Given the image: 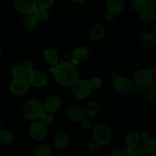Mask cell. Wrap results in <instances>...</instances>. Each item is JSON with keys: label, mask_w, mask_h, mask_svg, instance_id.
<instances>
[{"label": "cell", "mask_w": 156, "mask_h": 156, "mask_svg": "<svg viewBox=\"0 0 156 156\" xmlns=\"http://www.w3.org/2000/svg\"><path fill=\"white\" fill-rule=\"evenodd\" d=\"M50 71H53L56 82L66 87H72L79 79V72L76 67L68 61L58 62L54 67L50 69Z\"/></svg>", "instance_id": "1"}, {"label": "cell", "mask_w": 156, "mask_h": 156, "mask_svg": "<svg viewBox=\"0 0 156 156\" xmlns=\"http://www.w3.org/2000/svg\"><path fill=\"white\" fill-rule=\"evenodd\" d=\"M43 103L37 98L29 99L23 105L22 114L27 120H33L39 118L44 111Z\"/></svg>", "instance_id": "2"}, {"label": "cell", "mask_w": 156, "mask_h": 156, "mask_svg": "<svg viewBox=\"0 0 156 156\" xmlns=\"http://www.w3.org/2000/svg\"><path fill=\"white\" fill-rule=\"evenodd\" d=\"M92 136L94 141L99 146H105L112 139V131L110 126L105 123H97L93 127Z\"/></svg>", "instance_id": "3"}, {"label": "cell", "mask_w": 156, "mask_h": 156, "mask_svg": "<svg viewBox=\"0 0 156 156\" xmlns=\"http://www.w3.org/2000/svg\"><path fill=\"white\" fill-rule=\"evenodd\" d=\"M92 89L86 79H78L72 85V93L77 100H85L91 94Z\"/></svg>", "instance_id": "4"}, {"label": "cell", "mask_w": 156, "mask_h": 156, "mask_svg": "<svg viewBox=\"0 0 156 156\" xmlns=\"http://www.w3.org/2000/svg\"><path fill=\"white\" fill-rule=\"evenodd\" d=\"M30 83L27 77L24 76L14 78L10 83L9 89L13 94L16 96L24 95L30 89Z\"/></svg>", "instance_id": "5"}, {"label": "cell", "mask_w": 156, "mask_h": 156, "mask_svg": "<svg viewBox=\"0 0 156 156\" xmlns=\"http://www.w3.org/2000/svg\"><path fill=\"white\" fill-rule=\"evenodd\" d=\"M114 88L117 93L123 95L129 94L133 90V83L129 78L119 76L114 79Z\"/></svg>", "instance_id": "6"}, {"label": "cell", "mask_w": 156, "mask_h": 156, "mask_svg": "<svg viewBox=\"0 0 156 156\" xmlns=\"http://www.w3.org/2000/svg\"><path fill=\"white\" fill-rule=\"evenodd\" d=\"M30 85L34 88H41L48 83V76L45 72L40 69H34L27 76Z\"/></svg>", "instance_id": "7"}, {"label": "cell", "mask_w": 156, "mask_h": 156, "mask_svg": "<svg viewBox=\"0 0 156 156\" xmlns=\"http://www.w3.org/2000/svg\"><path fill=\"white\" fill-rule=\"evenodd\" d=\"M133 82L137 86L146 88L153 80V76L148 69H140L135 72L133 76Z\"/></svg>", "instance_id": "8"}, {"label": "cell", "mask_w": 156, "mask_h": 156, "mask_svg": "<svg viewBox=\"0 0 156 156\" xmlns=\"http://www.w3.org/2000/svg\"><path fill=\"white\" fill-rule=\"evenodd\" d=\"M28 133L30 136L36 141H43L48 136V129L47 126L41 122H34L29 126Z\"/></svg>", "instance_id": "9"}, {"label": "cell", "mask_w": 156, "mask_h": 156, "mask_svg": "<svg viewBox=\"0 0 156 156\" xmlns=\"http://www.w3.org/2000/svg\"><path fill=\"white\" fill-rule=\"evenodd\" d=\"M13 5L18 12L25 15H32L37 5L36 0H15Z\"/></svg>", "instance_id": "10"}, {"label": "cell", "mask_w": 156, "mask_h": 156, "mask_svg": "<svg viewBox=\"0 0 156 156\" xmlns=\"http://www.w3.org/2000/svg\"><path fill=\"white\" fill-rule=\"evenodd\" d=\"M66 114L69 118L75 122H80L86 117L83 107L79 105H76V104L72 105L69 107Z\"/></svg>", "instance_id": "11"}, {"label": "cell", "mask_w": 156, "mask_h": 156, "mask_svg": "<svg viewBox=\"0 0 156 156\" xmlns=\"http://www.w3.org/2000/svg\"><path fill=\"white\" fill-rule=\"evenodd\" d=\"M43 107H44V111L53 114L61 108L62 100L60 98L57 97V96H50L44 101Z\"/></svg>", "instance_id": "12"}, {"label": "cell", "mask_w": 156, "mask_h": 156, "mask_svg": "<svg viewBox=\"0 0 156 156\" xmlns=\"http://www.w3.org/2000/svg\"><path fill=\"white\" fill-rule=\"evenodd\" d=\"M105 34H106V28H105V25L101 23H98V24H94L91 27L89 31V36L93 41L97 42L105 37Z\"/></svg>", "instance_id": "13"}, {"label": "cell", "mask_w": 156, "mask_h": 156, "mask_svg": "<svg viewBox=\"0 0 156 156\" xmlns=\"http://www.w3.org/2000/svg\"><path fill=\"white\" fill-rule=\"evenodd\" d=\"M43 59L47 64L55 66L59 62V54L55 49L47 47L43 51Z\"/></svg>", "instance_id": "14"}, {"label": "cell", "mask_w": 156, "mask_h": 156, "mask_svg": "<svg viewBox=\"0 0 156 156\" xmlns=\"http://www.w3.org/2000/svg\"><path fill=\"white\" fill-rule=\"evenodd\" d=\"M140 20L146 24H150L155 21L156 18V11L155 7L146 6L140 15Z\"/></svg>", "instance_id": "15"}, {"label": "cell", "mask_w": 156, "mask_h": 156, "mask_svg": "<svg viewBox=\"0 0 156 156\" xmlns=\"http://www.w3.org/2000/svg\"><path fill=\"white\" fill-rule=\"evenodd\" d=\"M141 140L142 139L140 133L137 131H131V132L128 133L125 137L126 145L131 148H136L140 146Z\"/></svg>", "instance_id": "16"}, {"label": "cell", "mask_w": 156, "mask_h": 156, "mask_svg": "<svg viewBox=\"0 0 156 156\" xmlns=\"http://www.w3.org/2000/svg\"><path fill=\"white\" fill-rule=\"evenodd\" d=\"M105 6L108 12L115 15L123 10L124 8V1L123 0H106Z\"/></svg>", "instance_id": "17"}, {"label": "cell", "mask_w": 156, "mask_h": 156, "mask_svg": "<svg viewBox=\"0 0 156 156\" xmlns=\"http://www.w3.org/2000/svg\"><path fill=\"white\" fill-rule=\"evenodd\" d=\"M54 144L56 149L59 150H63L69 144V137L66 133H59L56 136L54 140Z\"/></svg>", "instance_id": "18"}, {"label": "cell", "mask_w": 156, "mask_h": 156, "mask_svg": "<svg viewBox=\"0 0 156 156\" xmlns=\"http://www.w3.org/2000/svg\"><path fill=\"white\" fill-rule=\"evenodd\" d=\"M140 41L142 45L147 47H152L156 44V34L155 32L147 31L140 36Z\"/></svg>", "instance_id": "19"}, {"label": "cell", "mask_w": 156, "mask_h": 156, "mask_svg": "<svg viewBox=\"0 0 156 156\" xmlns=\"http://www.w3.org/2000/svg\"><path fill=\"white\" fill-rule=\"evenodd\" d=\"M85 109V116L88 117H94L97 116L101 110V105L97 101H91L86 105Z\"/></svg>", "instance_id": "20"}, {"label": "cell", "mask_w": 156, "mask_h": 156, "mask_svg": "<svg viewBox=\"0 0 156 156\" xmlns=\"http://www.w3.org/2000/svg\"><path fill=\"white\" fill-rule=\"evenodd\" d=\"M145 152L147 155L155 156L156 155V138L155 136H150L144 142L143 146Z\"/></svg>", "instance_id": "21"}, {"label": "cell", "mask_w": 156, "mask_h": 156, "mask_svg": "<svg viewBox=\"0 0 156 156\" xmlns=\"http://www.w3.org/2000/svg\"><path fill=\"white\" fill-rule=\"evenodd\" d=\"M89 54L88 49L84 46H78L72 51V55L76 59H85L89 56Z\"/></svg>", "instance_id": "22"}, {"label": "cell", "mask_w": 156, "mask_h": 156, "mask_svg": "<svg viewBox=\"0 0 156 156\" xmlns=\"http://www.w3.org/2000/svg\"><path fill=\"white\" fill-rule=\"evenodd\" d=\"M38 23H39V21L37 20V18H35V16L33 14L32 15H26L22 21L23 26L27 30H34V29L36 28L38 26Z\"/></svg>", "instance_id": "23"}, {"label": "cell", "mask_w": 156, "mask_h": 156, "mask_svg": "<svg viewBox=\"0 0 156 156\" xmlns=\"http://www.w3.org/2000/svg\"><path fill=\"white\" fill-rule=\"evenodd\" d=\"M33 15L38 21H44L49 18L50 12H49V9L36 5L33 12Z\"/></svg>", "instance_id": "24"}, {"label": "cell", "mask_w": 156, "mask_h": 156, "mask_svg": "<svg viewBox=\"0 0 156 156\" xmlns=\"http://www.w3.org/2000/svg\"><path fill=\"white\" fill-rule=\"evenodd\" d=\"M34 156H51L52 149L47 143H43L36 147L34 150Z\"/></svg>", "instance_id": "25"}, {"label": "cell", "mask_w": 156, "mask_h": 156, "mask_svg": "<svg viewBox=\"0 0 156 156\" xmlns=\"http://www.w3.org/2000/svg\"><path fill=\"white\" fill-rule=\"evenodd\" d=\"M19 65L22 70V75L26 77H27L29 74L34 69V64L30 59H24Z\"/></svg>", "instance_id": "26"}, {"label": "cell", "mask_w": 156, "mask_h": 156, "mask_svg": "<svg viewBox=\"0 0 156 156\" xmlns=\"http://www.w3.org/2000/svg\"><path fill=\"white\" fill-rule=\"evenodd\" d=\"M13 140V135L10 131L8 129H0V143L5 145L11 144Z\"/></svg>", "instance_id": "27"}, {"label": "cell", "mask_w": 156, "mask_h": 156, "mask_svg": "<svg viewBox=\"0 0 156 156\" xmlns=\"http://www.w3.org/2000/svg\"><path fill=\"white\" fill-rule=\"evenodd\" d=\"M40 121L41 123H43L45 126H48L54 121V116L51 113L47 112V111H43L42 114L39 117Z\"/></svg>", "instance_id": "28"}, {"label": "cell", "mask_w": 156, "mask_h": 156, "mask_svg": "<svg viewBox=\"0 0 156 156\" xmlns=\"http://www.w3.org/2000/svg\"><path fill=\"white\" fill-rule=\"evenodd\" d=\"M146 6V0H133L131 2V8L136 12H142Z\"/></svg>", "instance_id": "29"}, {"label": "cell", "mask_w": 156, "mask_h": 156, "mask_svg": "<svg viewBox=\"0 0 156 156\" xmlns=\"http://www.w3.org/2000/svg\"><path fill=\"white\" fill-rule=\"evenodd\" d=\"M90 87L91 89H98L102 86V80L101 78L98 76L92 77L89 81H88Z\"/></svg>", "instance_id": "30"}, {"label": "cell", "mask_w": 156, "mask_h": 156, "mask_svg": "<svg viewBox=\"0 0 156 156\" xmlns=\"http://www.w3.org/2000/svg\"><path fill=\"white\" fill-rule=\"evenodd\" d=\"M99 146H99L96 142L92 140V141H90L87 143L86 150L87 152H89V153H94V152H96L98 150Z\"/></svg>", "instance_id": "31"}, {"label": "cell", "mask_w": 156, "mask_h": 156, "mask_svg": "<svg viewBox=\"0 0 156 156\" xmlns=\"http://www.w3.org/2000/svg\"><path fill=\"white\" fill-rule=\"evenodd\" d=\"M54 3V0H36L37 5L47 9L51 7Z\"/></svg>", "instance_id": "32"}, {"label": "cell", "mask_w": 156, "mask_h": 156, "mask_svg": "<svg viewBox=\"0 0 156 156\" xmlns=\"http://www.w3.org/2000/svg\"><path fill=\"white\" fill-rule=\"evenodd\" d=\"M11 74L14 78L18 77V76H21L22 75V70H21L20 65H14L11 68Z\"/></svg>", "instance_id": "33"}, {"label": "cell", "mask_w": 156, "mask_h": 156, "mask_svg": "<svg viewBox=\"0 0 156 156\" xmlns=\"http://www.w3.org/2000/svg\"><path fill=\"white\" fill-rule=\"evenodd\" d=\"M129 156H147V155L145 152L143 146H139L133 149L132 153Z\"/></svg>", "instance_id": "34"}, {"label": "cell", "mask_w": 156, "mask_h": 156, "mask_svg": "<svg viewBox=\"0 0 156 156\" xmlns=\"http://www.w3.org/2000/svg\"><path fill=\"white\" fill-rule=\"evenodd\" d=\"M79 123H80L81 127H82L83 129H86V130L90 129L91 128V126H92L91 121L88 118H86V117H85L83 120H81Z\"/></svg>", "instance_id": "35"}, {"label": "cell", "mask_w": 156, "mask_h": 156, "mask_svg": "<svg viewBox=\"0 0 156 156\" xmlns=\"http://www.w3.org/2000/svg\"><path fill=\"white\" fill-rule=\"evenodd\" d=\"M108 156H125L122 152L121 148H114L110 151Z\"/></svg>", "instance_id": "36"}, {"label": "cell", "mask_w": 156, "mask_h": 156, "mask_svg": "<svg viewBox=\"0 0 156 156\" xmlns=\"http://www.w3.org/2000/svg\"><path fill=\"white\" fill-rule=\"evenodd\" d=\"M115 18V15L113 13H111V12H107L105 14V21H112Z\"/></svg>", "instance_id": "37"}, {"label": "cell", "mask_w": 156, "mask_h": 156, "mask_svg": "<svg viewBox=\"0 0 156 156\" xmlns=\"http://www.w3.org/2000/svg\"><path fill=\"white\" fill-rule=\"evenodd\" d=\"M140 136H141V139L142 140H143L144 141H146V140H147L150 137V135H149V133L148 132V131L145 130V131H143V132L140 133Z\"/></svg>", "instance_id": "38"}, {"label": "cell", "mask_w": 156, "mask_h": 156, "mask_svg": "<svg viewBox=\"0 0 156 156\" xmlns=\"http://www.w3.org/2000/svg\"><path fill=\"white\" fill-rule=\"evenodd\" d=\"M156 3L155 0H146V6H150V7H154Z\"/></svg>", "instance_id": "39"}, {"label": "cell", "mask_w": 156, "mask_h": 156, "mask_svg": "<svg viewBox=\"0 0 156 156\" xmlns=\"http://www.w3.org/2000/svg\"><path fill=\"white\" fill-rule=\"evenodd\" d=\"M85 0H72V2L76 3V4H83L85 2Z\"/></svg>", "instance_id": "40"}, {"label": "cell", "mask_w": 156, "mask_h": 156, "mask_svg": "<svg viewBox=\"0 0 156 156\" xmlns=\"http://www.w3.org/2000/svg\"><path fill=\"white\" fill-rule=\"evenodd\" d=\"M2 54V48L1 45H0V57H1Z\"/></svg>", "instance_id": "41"}, {"label": "cell", "mask_w": 156, "mask_h": 156, "mask_svg": "<svg viewBox=\"0 0 156 156\" xmlns=\"http://www.w3.org/2000/svg\"><path fill=\"white\" fill-rule=\"evenodd\" d=\"M2 119L0 118V128H1V126H2Z\"/></svg>", "instance_id": "42"}, {"label": "cell", "mask_w": 156, "mask_h": 156, "mask_svg": "<svg viewBox=\"0 0 156 156\" xmlns=\"http://www.w3.org/2000/svg\"><path fill=\"white\" fill-rule=\"evenodd\" d=\"M55 156H65L64 155H55Z\"/></svg>", "instance_id": "43"}, {"label": "cell", "mask_w": 156, "mask_h": 156, "mask_svg": "<svg viewBox=\"0 0 156 156\" xmlns=\"http://www.w3.org/2000/svg\"><path fill=\"white\" fill-rule=\"evenodd\" d=\"M101 156H106V155H101Z\"/></svg>", "instance_id": "44"}]
</instances>
